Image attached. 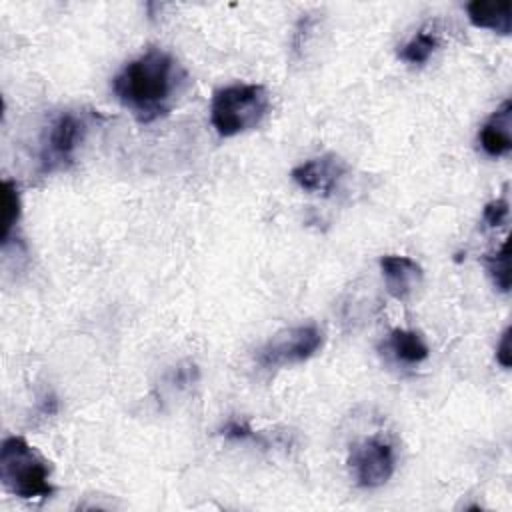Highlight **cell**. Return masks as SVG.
Segmentation results:
<instances>
[{
	"instance_id": "6da1fadb",
	"label": "cell",
	"mask_w": 512,
	"mask_h": 512,
	"mask_svg": "<svg viewBox=\"0 0 512 512\" xmlns=\"http://www.w3.org/2000/svg\"><path fill=\"white\" fill-rule=\"evenodd\" d=\"M182 64L162 48H148L112 78L116 100L142 124L166 116L186 86Z\"/></svg>"
},
{
	"instance_id": "7a4b0ae2",
	"label": "cell",
	"mask_w": 512,
	"mask_h": 512,
	"mask_svg": "<svg viewBox=\"0 0 512 512\" xmlns=\"http://www.w3.org/2000/svg\"><path fill=\"white\" fill-rule=\"evenodd\" d=\"M2 486L22 500L48 498L54 492L50 464L22 436H8L0 446Z\"/></svg>"
},
{
	"instance_id": "3957f363",
	"label": "cell",
	"mask_w": 512,
	"mask_h": 512,
	"mask_svg": "<svg viewBox=\"0 0 512 512\" xmlns=\"http://www.w3.org/2000/svg\"><path fill=\"white\" fill-rule=\"evenodd\" d=\"M270 110V94L262 84H230L214 92L210 122L222 138L256 128Z\"/></svg>"
},
{
	"instance_id": "277c9868",
	"label": "cell",
	"mask_w": 512,
	"mask_h": 512,
	"mask_svg": "<svg viewBox=\"0 0 512 512\" xmlns=\"http://www.w3.org/2000/svg\"><path fill=\"white\" fill-rule=\"evenodd\" d=\"M102 120L98 110L60 112L44 130L38 152V172L48 176L68 170L92 124Z\"/></svg>"
},
{
	"instance_id": "5b68a950",
	"label": "cell",
	"mask_w": 512,
	"mask_h": 512,
	"mask_svg": "<svg viewBox=\"0 0 512 512\" xmlns=\"http://www.w3.org/2000/svg\"><path fill=\"white\" fill-rule=\"evenodd\" d=\"M324 344V332L316 324H300L276 332L256 354L262 368H286L312 358Z\"/></svg>"
},
{
	"instance_id": "8992f818",
	"label": "cell",
	"mask_w": 512,
	"mask_h": 512,
	"mask_svg": "<svg viewBox=\"0 0 512 512\" xmlns=\"http://www.w3.org/2000/svg\"><path fill=\"white\" fill-rule=\"evenodd\" d=\"M348 466L358 486L378 488L386 484L396 470L394 446L382 436L364 438L352 446Z\"/></svg>"
},
{
	"instance_id": "52a82bcc",
	"label": "cell",
	"mask_w": 512,
	"mask_h": 512,
	"mask_svg": "<svg viewBox=\"0 0 512 512\" xmlns=\"http://www.w3.org/2000/svg\"><path fill=\"white\" fill-rule=\"evenodd\" d=\"M346 170L348 164L344 162V158L334 152H326L292 168V180L306 192L328 196L336 190Z\"/></svg>"
},
{
	"instance_id": "ba28073f",
	"label": "cell",
	"mask_w": 512,
	"mask_h": 512,
	"mask_svg": "<svg viewBox=\"0 0 512 512\" xmlns=\"http://www.w3.org/2000/svg\"><path fill=\"white\" fill-rule=\"evenodd\" d=\"M380 270L386 284V290L392 298L406 302L422 284L424 270L410 256L400 254H384L380 258Z\"/></svg>"
},
{
	"instance_id": "9c48e42d",
	"label": "cell",
	"mask_w": 512,
	"mask_h": 512,
	"mask_svg": "<svg viewBox=\"0 0 512 512\" xmlns=\"http://www.w3.org/2000/svg\"><path fill=\"white\" fill-rule=\"evenodd\" d=\"M480 148L492 156L500 158L512 150V102L504 100L492 116L482 124L478 132Z\"/></svg>"
},
{
	"instance_id": "30bf717a",
	"label": "cell",
	"mask_w": 512,
	"mask_h": 512,
	"mask_svg": "<svg viewBox=\"0 0 512 512\" xmlns=\"http://www.w3.org/2000/svg\"><path fill=\"white\" fill-rule=\"evenodd\" d=\"M468 20L476 28H486L508 36L512 30V2L510 0H472L466 4Z\"/></svg>"
},
{
	"instance_id": "8fae6325",
	"label": "cell",
	"mask_w": 512,
	"mask_h": 512,
	"mask_svg": "<svg viewBox=\"0 0 512 512\" xmlns=\"http://www.w3.org/2000/svg\"><path fill=\"white\" fill-rule=\"evenodd\" d=\"M382 350L398 364H420L430 356V348L420 332L394 328L382 342Z\"/></svg>"
},
{
	"instance_id": "7c38bea8",
	"label": "cell",
	"mask_w": 512,
	"mask_h": 512,
	"mask_svg": "<svg viewBox=\"0 0 512 512\" xmlns=\"http://www.w3.org/2000/svg\"><path fill=\"white\" fill-rule=\"evenodd\" d=\"M0 198H2V208H0V222H2V244L6 246L10 240V234L20 220V192L16 182L4 180L0 186Z\"/></svg>"
},
{
	"instance_id": "4fadbf2b",
	"label": "cell",
	"mask_w": 512,
	"mask_h": 512,
	"mask_svg": "<svg viewBox=\"0 0 512 512\" xmlns=\"http://www.w3.org/2000/svg\"><path fill=\"white\" fill-rule=\"evenodd\" d=\"M436 46H438V38L430 32L420 30L398 50V58L408 64H424L434 54Z\"/></svg>"
},
{
	"instance_id": "5bb4252c",
	"label": "cell",
	"mask_w": 512,
	"mask_h": 512,
	"mask_svg": "<svg viewBox=\"0 0 512 512\" xmlns=\"http://www.w3.org/2000/svg\"><path fill=\"white\" fill-rule=\"evenodd\" d=\"M484 266L492 284L500 292L510 290V256H508V242H502L494 254L484 256Z\"/></svg>"
},
{
	"instance_id": "9a60e30c",
	"label": "cell",
	"mask_w": 512,
	"mask_h": 512,
	"mask_svg": "<svg viewBox=\"0 0 512 512\" xmlns=\"http://www.w3.org/2000/svg\"><path fill=\"white\" fill-rule=\"evenodd\" d=\"M506 218H508V202L504 198H496V200H492L484 206L482 220H484L486 226L496 228V226L504 224Z\"/></svg>"
},
{
	"instance_id": "2e32d148",
	"label": "cell",
	"mask_w": 512,
	"mask_h": 512,
	"mask_svg": "<svg viewBox=\"0 0 512 512\" xmlns=\"http://www.w3.org/2000/svg\"><path fill=\"white\" fill-rule=\"evenodd\" d=\"M222 436L228 440H248V438H256L254 430L248 426V422L242 420H230L224 424L222 428Z\"/></svg>"
},
{
	"instance_id": "e0dca14e",
	"label": "cell",
	"mask_w": 512,
	"mask_h": 512,
	"mask_svg": "<svg viewBox=\"0 0 512 512\" xmlns=\"http://www.w3.org/2000/svg\"><path fill=\"white\" fill-rule=\"evenodd\" d=\"M496 360L502 368L512 366V350H510V328H504L498 344H496Z\"/></svg>"
}]
</instances>
